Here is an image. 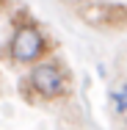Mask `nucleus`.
I'll list each match as a JSON object with an SVG mask.
<instances>
[{
	"mask_svg": "<svg viewBox=\"0 0 127 130\" xmlns=\"http://www.w3.org/2000/svg\"><path fill=\"white\" fill-rule=\"evenodd\" d=\"M122 116H124V125H127V113H122Z\"/></svg>",
	"mask_w": 127,
	"mask_h": 130,
	"instance_id": "39448f33",
	"label": "nucleus"
},
{
	"mask_svg": "<svg viewBox=\"0 0 127 130\" xmlns=\"http://www.w3.org/2000/svg\"><path fill=\"white\" fill-rule=\"evenodd\" d=\"M30 83L44 100H55L66 91V78L58 64H36L30 69Z\"/></svg>",
	"mask_w": 127,
	"mask_h": 130,
	"instance_id": "7ed1b4c3",
	"label": "nucleus"
},
{
	"mask_svg": "<svg viewBox=\"0 0 127 130\" xmlns=\"http://www.w3.org/2000/svg\"><path fill=\"white\" fill-rule=\"evenodd\" d=\"M80 20L91 28H105V30H119L127 28V6L124 3H88L77 8Z\"/></svg>",
	"mask_w": 127,
	"mask_h": 130,
	"instance_id": "f03ea898",
	"label": "nucleus"
},
{
	"mask_svg": "<svg viewBox=\"0 0 127 130\" xmlns=\"http://www.w3.org/2000/svg\"><path fill=\"white\" fill-rule=\"evenodd\" d=\"M47 50V39L33 22H25L11 36V58L17 64H36Z\"/></svg>",
	"mask_w": 127,
	"mask_h": 130,
	"instance_id": "f257e3e1",
	"label": "nucleus"
},
{
	"mask_svg": "<svg viewBox=\"0 0 127 130\" xmlns=\"http://www.w3.org/2000/svg\"><path fill=\"white\" fill-rule=\"evenodd\" d=\"M111 103H113L116 113H127V80L111 89Z\"/></svg>",
	"mask_w": 127,
	"mask_h": 130,
	"instance_id": "20e7f679",
	"label": "nucleus"
}]
</instances>
